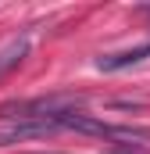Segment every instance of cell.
Returning <instances> with one entry per match:
<instances>
[{
    "label": "cell",
    "mask_w": 150,
    "mask_h": 154,
    "mask_svg": "<svg viewBox=\"0 0 150 154\" xmlns=\"http://www.w3.org/2000/svg\"><path fill=\"white\" fill-rule=\"evenodd\" d=\"M143 57H150V43H143V47H136V50H122V54H104V57L97 61V68H100V72H118V68H129V65H140Z\"/></svg>",
    "instance_id": "cell-1"
}]
</instances>
